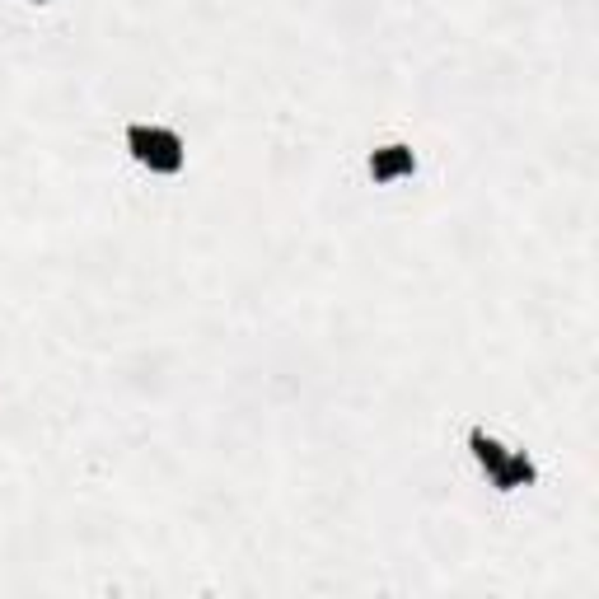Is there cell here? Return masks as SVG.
<instances>
[{
    "label": "cell",
    "instance_id": "cell-1",
    "mask_svg": "<svg viewBox=\"0 0 599 599\" xmlns=\"http://www.w3.org/2000/svg\"><path fill=\"white\" fill-rule=\"evenodd\" d=\"M468 445H473V459L483 464V473L501 487V492H515V487H525L529 478H534V464H529L525 450L501 445V440L487 436V431H473V436H468Z\"/></svg>",
    "mask_w": 599,
    "mask_h": 599
},
{
    "label": "cell",
    "instance_id": "cell-2",
    "mask_svg": "<svg viewBox=\"0 0 599 599\" xmlns=\"http://www.w3.org/2000/svg\"><path fill=\"white\" fill-rule=\"evenodd\" d=\"M127 150L136 155V164H146L150 174H178L183 160H188L183 141L169 127H150V122H136L127 132Z\"/></svg>",
    "mask_w": 599,
    "mask_h": 599
},
{
    "label": "cell",
    "instance_id": "cell-3",
    "mask_svg": "<svg viewBox=\"0 0 599 599\" xmlns=\"http://www.w3.org/2000/svg\"><path fill=\"white\" fill-rule=\"evenodd\" d=\"M412 169H417V160H412L408 146H380L375 155H370V174H375V183H394V178H408Z\"/></svg>",
    "mask_w": 599,
    "mask_h": 599
}]
</instances>
